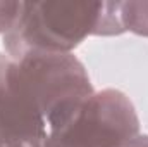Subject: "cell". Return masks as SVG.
<instances>
[{"instance_id": "obj_4", "label": "cell", "mask_w": 148, "mask_h": 147, "mask_svg": "<svg viewBox=\"0 0 148 147\" xmlns=\"http://www.w3.org/2000/svg\"><path fill=\"white\" fill-rule=\"evenodd\" d=\"M121 19L126 31L148 38V0L121 2Z\"/></svg>"}, {"instance_id": "obj_5", "label": "cell", "mask_w": 148, "mask_h": 147, "mask_svg": "<svg viewBox=\"0 0 148 147\" xmlns=\"http://www.w3.org/2000/svg\"><path fill=\"white\" fill-rule=\"evenodd\" d=\"M21 2H0V35H5L17 21Z\"/></svg>"}, {"instance_id": "obj_6", "label": "cell", "mask_w": 148, "mask_h": 147, "mask_svg": "<svg viewBox=\"0 0 148 147\" xmlns=\"http://www.w3.org/2000/svg\"><path fill=\"white\" fill-rule=\"evenodd\" d=\"M119 147H148V135L138 133L136 137L129 139L127 142H124L122 146H119Z\"/></svg>"}, {"instance_id": "obj_2", "label": "cell", "mask_w": 148, "mask_h": 147, "mask_svg": "<svg viewBox=\"0 0 148 147\" xmlns=\"http://www.w3.org/2000/svg\"><path fill=\"white\" fill-rule=\"evenodd\" d=\"M14 62L36 97L48 133L62 128L95 92L74 54H28Z\"/></svg>"}, {"instance_id": "obj_1", "label": "cell", "mask_w": 148, "mask_h": 147, "mask_svg": "<svg viewBox=\"0 0 148 147\" xmlns=\"http://www.w3.org/2000/svg\"><path fill=\"white\" fill-rule=\"evenodd\" d=\"M121 2H21L14 26L3 35L5 54H73L91 37L122 35Z\"/></svg>"}, {"instance_id": "obj_7", "label": "cell", "mask_w": 148, "mask_h": 147, "mask_svg": "<svg viewBox=\"0 0 148 147\" xmlns=\"http://www.w3.org/2000/svg\"><path fill=\"white\" fill-rule=\"evenodd\" d=\"M9 61H10V57L7 54H0V73L5 69V66L9 64Z\"/></svg>"}, {"instance_id": "obj_3", "label": "cell", "mask_w": 148, "mask_h": 147, "mask_svg": "<svg viewBox=\"0 0 148 147\" xmlns=\"http://www.w3.org/2000/svg\"><path fill=\"white\" fill-rule=\"evenodd\" d=\"M140 133V118L131 99L115 88L93 92L41 147H119Z\"/></svg>"}]
</instances>
